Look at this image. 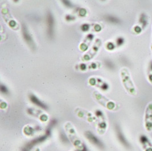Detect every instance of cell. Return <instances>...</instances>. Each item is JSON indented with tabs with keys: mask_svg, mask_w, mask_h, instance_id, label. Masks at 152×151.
I'll list each match as a JSON object with an SVG mask.
<instances>
[{
	"mask_svg": "<svg viewBox=\"0 0 152 151\" xmlns=\"http://www.w3.org/2000/svg\"><path fill=\"white\" fill-rule=\"evenodd\" d=\"M145 130L148 132L152 131V102L148 103L145 109L144 117Z\"/></svg>",
	"mask_w": 152,
	"mask_h": 151,
	"instance_id": "obj_1",
	"label": "cell"
},
{
	"mask_svg": "<svg viewBox=\"0 0 152 151\" xmlns=\"http://www.w3.org/2000/svg\"><path fill=\"white\" fill-rule=\"evenodd\" d=\"M142 151H152V140L145 134H141L138 138Z\"/></svg>",
	"mask_w": 152,
	"mask_h": 151,
	"instance_id": "obj_2",
	"label": "cell"
},
{
	"mask_svg": "<svg viewBox=\"0 0 152 151\" xmlns=\"http://www.w3.org/2000/svg\"><path fill=\"white\" fill-rule=\"evenodd\" d=\"M34 99V101H37V99H36V98H33ZM33 101H34V100H33ZM37 102H38V101H37ZM37 105H39V106H41V107H44V106L42 105V103H41V102H38L37 103Z\"/></svg>",
	"mask_w": 152,
	"mask_h": 151,
	"instance_id": "obj_3",
	"label": "cell"
}]
</instances>
